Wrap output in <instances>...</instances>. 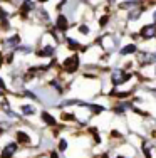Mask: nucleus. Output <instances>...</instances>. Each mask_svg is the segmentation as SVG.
<instances>
[{
  "mask_svg": "<svg viewBox=\"0 0 156 158\" xmlns=\"http://www.w3.org/2000/svg\"><path fill=\"white\" fill-rule=\"evenodd\" d=\"M22 113H24V114H34L35 110H32L30 106H22Z\"/></svg>",
  "mask_w": 156,
  "mask_h": 158,
  "instance_id": "obj_12",
  "label": "nucleus"
},
{
  "mask_svg": "<svg viewBox=\"0 0 156 158\" xmlns=\"http://www.w3.org/2000/svg\"><path fill=\"white\" fill-rule=\"evenodd\" d=\"M66 148H67V141H66V140H61V141H59V150H61V152H64Z\"/></svg>",
  "mask_w": 156,
  "mask_h": 158,
  "instance_id": "obj_14",
  "label": "nucleus"
},
{
  "mask_svg": "<svg viewBox=\"0 0 156 158\" xmlns=\"http://www.w3.org/2000/svg\"><path fill=\"white\" fill-rule=\"evenodd\" d=\"M0 89H5V86H3V82H2V79H0Z\"/></svg>",
  "mask_w": 156,
  "mask_h": 158,
  "instance_id": "obj_19",
  "label": "nucleus"
},
{
  "mask_svg": "<svg viewBox=\"0 0 156 158\" xmlns=\"http://www.w3.org/2000/svg\"><path fill=\"white\" fill-rule=\"evenodd\" d=\"M154 22H156V12H154Z\"/></svg>",
  "mask_w": 156,
  "mask_h": 158,
  "instance_id": "obj_22",
  "label": "nucleus"
},
{
  "mask_svg": "<svg viewBox=\"0 0 156 158\" xmlns=\"http://www.w3.org/2000/svg\"><path fill=\"white\" fill-rule=\"evenodd\" d=\"M141 35L144 39H151V37L156 35V25H146V27L141 29Z\"/></svg>",
  "mask_w": 156,
  "mask_h": 158,
  "instance_id": "obj_4",
  "label": "nucleus"
},
{
  "mask_svg": "<svg viewBox=\"0 0 156 158\" xmlns=\"http://www.w3.org/2000/svg\"><path fill=\"white\" fill-rule=\"evenodd\" d=\"M128 77L129 76H128V74H124L121 69H116L113 73V82H114V84H122V82H124Z\"/></svg>",
  "mask_w": 156,
  "mask_h": 158,
  "instance_id": "obj_2",
  "label": "nucleus"
},
{
  "mask_svg": "<svg viewBox=\"0 0 156 158\" xmlns=\"http://www.w3.org/2000/svg\"><path fill=\"white\" fill-rule=\"evenodd\" d=\"M57 29H59V31H67V19H66V15H59V19H57Z\"/></svg>",
  "mask_w": 156,
  "mask_h": 158,
  "instance_id": "obj_5",
  "label": "nucleus"
},
{
  "mask_svg": "<svg viewBox=\"0 0 156 158\" xmlns=\"http://www.w3.org/2000/svg\"><path fill=\"white\" fill-rule=\"evenodd\" d=\"M17 140L20 141V143H29V141H30V138H29L27 133H24V131H18V133H17Z\"/></svg>",
  "mask_w": 156,
  "mask_h": 158,
  "instance_id": "obj_6",
  "label": "nucleus"
},
{
  "mask_svg": "<svg viewBox=\"0 0 156 158\" xmlns=\"http://www.w3.org/2000/svg\"><path fill=\"white\" fill-rule=\"evenodd\" d=\"M102 158H107V155H102Z\"/></svg>",
  "mask_w": 156,
  "mask_h": 158,
  "instance_id": "obj_23",
  "label": "nucleus"
},
{
  "mask_svg": "<svg viewBox=\"0 0 156 158\" xmlns=\"http://www.w3.org/2000/svg\"><path fill=\"white\" fill-rule=\"evenodd\" d=\"M89 108H91V110H92V111H96V113H101V111L104 110V108H102V106H94V104H91V106H89Z\"/></svg>",
  "mask_w": 156,
  "mask_h": 158,
  "instance_id": "obj_15",
  "label": "nucleus"
},
{
  "mask_svg": "<svg viewBox=\"0 0 156 158\" xmlns=\"http://www.w3.org/2000/svg\"><path fill=\"white\" fill-rule=\"evenodd\" d=\"M15 152H17V145L15 143H9L2 152V158H12L15 155Z\"/></svg>",
  "mask_w": 156,
  "mask_h": 158,
  "instance_id": "obj_3",
  "label": "nucleus"
},
{
  "mask_svg": "<svg viewBox=\"0 0 156 158\" xmlns=\"http://www.w3.org/2000/svg\"><path fill=\"white\" fill-rule=\"evenodd\" d=\"M77 66H79V57H77V56H70V57H67L64 61V69L69 71V73L76 71Z\"/></svg>",
  "mask_w": 156,
  "mask_h": 158,
  "instance_id": "obj_1",
  "label": "nucleus"
},
{
  "mask_svg": "<svg viewBox=\"0 0 156 158\" xmlns=\"http://www.w3.org/2000/svg\"><path fill=\"white\" fill-rule=\"evenodd\" d=\"M52 52H54V49H52V47H46L44 51L39 52V56H40V57H49V56H52Z\"/></svg>",
  "mask_w": 156,
  "mask_h": 158,
  "instance_id": "obj_10",
  "label": "nucleus"
},
{
  "mask_svg": "<svg viewBox=\"0 0 156 158\" xmlns=\"http://www.w3.org/2000/svg\"><path fill=\"white\" fill-rule=\"evenodd\" d=\"M42 119L47 123V125H50V126H54V125H55V119L52 118L49 113H42Z\"/></svg>",
  "mask_w": 156,
  "mask_h": 158,
  "instance_id": "obj_7",
  "label": "nucleus"
},
{
  "mask_svg": "<svg viewBox=\"0 0 156 158\" xmlns=\"http://www.w3.org/2000/svg\"><path fill=\"white\" fill-rule=\"evenodd\" d=\"M39 2H42V3H44V2H47V0H39Z\"/></svg>",
  "mask_w": 156,
  "mask_h": 158,
  "instance_id": "obj_21",
  "label": "nucleus"
},
{
  "mask_svg": "<svg viewBox=\"0 0 156 158\" xmlns=\"http://www.w3.org/2000/svg\"><path fill=\"white\" fill-rule=\"evenodd\" d=\"M17 44H18V35H14L12 39H9V40H7V46H10V47L17 46Z\"/></svg>",
  "mask_w": 156,
  "mask_h": 158,
  "instance_id": "obj_11",
  "label": "nucleus"
},
{
  "mask_svg": "<svg viewBox=\"0 0 156 158\" xmlns=\"http://www.w3.org/2000/svg\"><path fill=\"white\" fill-rule=\"evenodd\" d=\"M50 158H57V153H55V152H52V153H50Z\"/></svg>",
  "mask_w": 156,
  "mask_h": 158,
  "instance_id": "obj_18",
  "label": "nucleus"
},
{
  "mask_svg": "<svg viewBox=\"0 0 156 158\" xmlns=\"http://www.w3.org/2000/svg\"><path fill=\"white\" fill-rule=\"evenodd\" d=\"M134 51H136V46H134V44H129V46H126V47L121 51V54H122V56H126V54H133Z\"/></svg>",
  "mask_w": 156,
  "mask_h": 158,
  "instance_id": "obj_9",
  "label": "nucleus"
},
{
  "mask_svg": "<svg viewBox=\"0 0 156 158\" xmlns=\"http://www.w3.org/2000/svg\"><path fill=\"white\" fill-rule=\"evenodd\" d=\"M116 158H124V156H116Z\"/></svg>",
  "mask_w": 156,
  "mask_h": 158,
  "instance_id": "obj_24",
  "label": "nucleus"
},
{
  "mask_svg": "<svg viewBox=\"0 0 156 158\" xmlns=\"http://www.w3.org/2000/svg\"><path fill=\"white\" fill-rule=\"evenodd\" d=\"M139 14H141V10H134V12L129 14V19H131V20H136V19L139 17Z\"/></svg>",
  "mask_w": 156,
  "mask_h": 158,
  "instance_id": "obj_13",
  "label": "nucleus"
},
{
  "mask_svg": "<svg viewBox=\"0 0 156 158\" xmlns=\"http://www.w3.org/2000/svg\"><path fill=\"white\" fill-rule=\"evenodd\" d=\"M81 32H82V34H87V32H89V29L86 27V25H82V27H81Z\"/></svg>",
  "mask_w": 156,
  "mask_h": 158,
  "instance_id": "obj_16",
  "label": "nucleus"
},
{
  "mask_svg": "<svg viewBox=\"0 0 156 158\" xmlns=\"http://www.w3.org/2000/svg\"><path fill=\"white\" fill-rule=\"evenodd\" d=\"M34 2H32V0H25V2H24V5H22V12H27V10H32V9H34Z\"/></svg>",
  "mask_w": 156,
  "mask_h": 158,
  "instance_id": "obj_8",
  "label": "nucleus"
},
{
  "mask_svg": "<svg viewBox=\"0 0 156 158\" xmlns=\"http://www.w3.org/2000/svg\"><path fill=\"white\" fill-rule=\"evenodd\" d=\"M5 17H7V14H5V12H3V10H2V9H0V19H5Z\"/></svg>",
  "mask_w": 156,
  "mask_h": 158,
  "instance_id": "obj_17",
  "label": "nucleus"
},
{
  "mask_svg": "<svg viewBox=\"0 0 156 158\" xmlns=\"http://www.w3.org/2000/svg\"><path fill=\"white\" fill-rule=\"evenodd\" d=\"M107 2H111V3H113V2H116V0H107Z\"/></svg>",
  "mask_w": 156,
  "mask_h": 158,
  "instance_id": "obj_20",
  "label": "nucleus"
}]
</instances>
